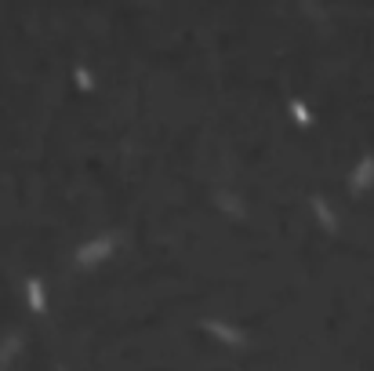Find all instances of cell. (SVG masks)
Here are the masks:
<instances>
[{"label": "cell", "mask_w": 374, "mask_h": 371, "mask_svg": "<svg viewBox=\"0 0 374 371\" xmlns=\"http://www.w3.org/2000/svg\"><path fill=\"white\" fill-rule=\"evenodd\" d=\"M215 200H218V207H222V212H229V215H243V204L233 197V193L218 189V193H215Z\"/></svg>", "instance_id": "obj_7"}, {"label": "cell", "mask_w": 374, "mask_h": 371, "mask_svg": "<svg viewBox=\"0 0 374 371\" xmlns=\"http://www.w3.org/2000/svg\"><path fill=\"white\" fill-rule=\"evenodd\" d=\"M309 204H313V212H316V219H320L323 230H327V233H338V219H334V212L327 207V200H323V197H313Z\"/></svg>", "instance_id": "obj_5"}, {"label": "cell", "mask_w": 374, "mask_h": 371, "mask_svg": "<svg viewBox=\"0 0 374 371\" xmlns=\"http://www.w3.org/2000/svg\"><path fill=\"white\" fill-rule=\"evenodd\" d=\"M117 233H102V237H95V240H88V244H80L76 248V266L80 269H91V266H99V262H106L113 251H117Z\"/></svg>", "instance_id": "obj_1"}, {"label": "cell", "mask_w": 374, "mask_h": 371, "mask_svg": "<svg viewBox=\"0 0 374 371\" xmlns=\"http://www.w3.org/2000/svg\"><path fill=\"white\" fill-rule=\"evenodd\" d=\"M291 117H295L302 127H309V124H313V113H309V106H305L302 99H291Z\"/></svg>", "instance_id": "obj_8"}, {"label": "cell", "mask_w": 374, "mask_h": 371, "mask_svg": "<svg viewBox=\"0 0 374 371\" xmlns=\"http://www.w3.org/2000/svg\"><path fill=\"white\" fill-rule=\"evenodd\" d=\"M26 299H29V310H33V313H44V310H47L44 284H40L37 277H29V281H26Z\"/></svg>", "instance_id": "obj_4"}, {"label": "cell", "mask_w": 374, "mask_h": 371, "mask_svg": "<svg viewBox=\"0 0 374 371\" xmlns=\"http://www.w3.org/2000/svg\"><path fill=\"white\" fill-rule=\"evenodd\" d=\"M19 349H22V335H11V338H4V342H0V368L11 364Z\"/></svg>", "instance_id": "obj_6"}, {"label": "cell", "mask_w": 374, "mask_h": 371, "mask_svg": "<svg viewBox=\"0 0 374 371\" xmlns=\"http://www.w3.org/2000/svg\"><path fill=\"white\" fill-rule=\"evenodd\" d=\"M371 182H374V153H364L360 164H356L352 175H349V189L352 193H364Z\"/></svg>", "instance_id": "obj_3"}, {"label": "cell", "mask_w": 374, "mask_h": 371, "mask_svg": "<svg viewBox=\"0 0 374 371\" xmlns=\"http://www.w3.org/2000/svg\"><path fill=\"white\" fill-rule=\"evenodd\" d=\"M73 80H76V88H84V91L95 88V77L88 73V66H76V70H73Z\"/></svg>", "instance_id": "obj_9"}, {"label": "cell", "mask_w": 374, "mask_h": 371, "mask_svg": "<svg viewBox=\"0 0 374 371\" xmlns=\"http://www.w3.org/2000/svg\"><path fill=\"white\" fill-rule=\"evenodd\" d=\"M204 331H207V335H215V338H222L225 346H243V342H247V335H243L240 328L225 324V320H215V317L204 320Z\"/></svg>", "instance_id": "obj_2"}]
</instances>
